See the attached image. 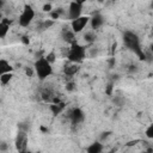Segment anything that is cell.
<instances>
[{
  "instance_id": "d6986e66",
  "label": "cell",
  "mask_w": 153,
  "mask_h": 153,
  "mask_svg": "<svg viewBox=\"0 0 153 153\" xmlns=\"http://www.w3.org/2000/svg\"><path fill=\"white\" fill-rule=\"evenodd\" d=\"M62 13H63V10H62V8H55V10H53L49 14H50L51 20L55 22V19H59V18L62 16Z\"/></svg>"
},
{
  "instance_id": "52a82bcc",
  "label": "cell",
  "mask_w": 153,
  "mask_h": 153,
  "mask_svg": "<svg viewBox=\"0 0 153 153\" xmlns=\"http://www.w3.org/2000/svg\"><path fill=\"white\" fill-rule=\"evenodd\" d=\"M82 6H84V1H72L68 6V18L72 20L81 17V12H82Z\"/></svg>"
},
{
  "instance_id": "484cf974",
  "label": "cell",
  "mask_w": 153,
  "mask_h": 153,
  "mask_svg": "<svg viewBox=\"0 0 153 153\" xmlns=\"http://www.w3.org/2000/svg\"><path fill=\"white\" fill-rule=\"evenodd\" d=\"M42 10H43L44 12H48V13H50V12L53 11V5H51L50 2H47V4H44V5H43Z\"/></svg>"
},
{
  "instance_id": "4316f807",
  "label": "cell",
  "mask_w": 153,
  "mask_h": 153,
  "mask_svg": "<svg viewBox=\"0 0 153 153\" xmlns=\"http://www.w3.org/2000/svg\"><path fill=\"white\" fill-rule=\"evenodd\" d=\"M25 74H26L29 78L33 76V74H35V69H33V67H25Z\"/></svg>"
},
{
  "instance_id": "9c48e42d",
  "label": "cell",
  "mask_w": 153,
  "mask_h": 153,
  "mask_svg": "<svg viewBox=\"0 0 153 153\" xmlns=\"http://www.w3.org/2000/svg\"><path fill=\"white\" fill-rule=\"evenodd\" d=\"M104 23H105V18L99 13V12H94L93 14H92V17H90V25H91V27H92V31H94V30H98V29H100L103 25H104Z\"/></svg>"
},
{
  "instance_id": "ac0fdd59",
  "label": "cell",
  "mask_w": 153,
  "mask_h": 153,
  "mask_svg": "<svg viewBox=\"0 0 153 153\" xmlns=\"http://www.w3.org/2000/svg\"><path fill=\"white\" fill-rule=\"evenodd\" d=\"M13 78V73H6V74H2L0 76V84L1 85H7L10 84V81L12 80Z\"/></svg>"
},
{
  "instance_id": "4dcf8cb0",
  "label": "cell",
  "mask_w": 153,
  "mask_h": 153,
  "mask_svg": "<svg viewBox=\"0 0 153 153\" xmlns=\"http://www.w3.org/2000/svg\"><path fill=\"white\" fill-rule=\"evenodd\" d=\"M22 42H23L24 44H29V43H30V39H29L27 36H23V37H22Z\"/></svg>"
},
{
  "instance_id": "5bb4252c",
  "label": "cell",
  "mask_w": 153,
  "mask_h": 153,
  "mask_svg": "<svg viewBox=\"0 0 153 153\" xmlns=\"http://www.w3.org/2000/svg\"><path fill=\"white\" fill-rule=\"evenodd\" d=\"M13 67L6 59H0V76L6 73H12Z\"/></svg>"
},
{
  "instance_id": "836d02e7",
  "label": "cell",
  "mask_w": 153,
  "mask_h": 153,
  "mask_svg": "<svg viewBox=\"0 0 153 153\" xmlns=\"http://www.w3.org/2000/svg\"><path fill=\"white\" fill-rule=\"evenodd\" d=\"M4 5H5V1L4 0H0V10L4 7Z\"/></svg>"
},
{
  "instance_id": "f546056e",
  "label": "cell",
  "mask_w": 153,
  "mask_h": 153,
  "mask_svg": "<svg viewBox=\"0 0 153 153\" xmlns=\"http://www.w3.org/2000/svg\"><path fill=\"white\" fill-rule=\"evenodd\" d=\"M137 69H139V68H137V66H136V65H131V66L129 67V72H130V73H136V72H137Z\"/></svg>"
},
{
  "instance_id": "4fadbf2b",
  "label": "cell",
  "mask_w": 153,
  "mask_h": 153,
  "mask_svg": "<svg viewBox=\"0 0 153 153\" xmlns=\"http://www.w3.org/2000/svg\"><path fill=\"white\" fill-rule=\"evenodd\" d=\"M103 149H104L103 143L99 142V141H94V142H92L91 145L87 146L86 153H102Z\"/></svg>"
},
{
  "instance_id": "d590c367",
  "label": "cell",
  "mask_w": 153,
  "mask_h": 153,
  "mask_svg": "<svg viewBox=\"0 0 153 153\" xmlns=\"http://www.w3.org/2000/svg\"><path fill=\"white\" fill-rule=\"evenodd\" d=\"M106 153H115V149H111V151H109V152H106Z\"/></svg>"
},
{
  "instance_id": "30bf717a",
  "label": "cell",
  "mask_w": 153,
  "mask_h": 153,
  "mask_svg": "<svg viewBox=\"0 0 153 153\" xmlns=\"http://www.w3.org/2000/svg\"><path fill=\"white\" fill-rule=\"evenodd\" d=\"M61 37L63 39V42L68 43L69 45L74 42H76V38H75V33L71 30V29H63L62 32H61Z\"/></svg>"
},
{
  "instance_id": "7c38bea8",
  "label": "cell",
  "mask_w": 153,
  "mask_h": 153,
  "mask_svg": "<svg viewBox=\"0 0 153 153\" xmlns=\"http://www.w3.org/2000/svg\"><path fill=\"white\" fill-rule=\"evenodd\" d=\"M79 69H80L79 65H76V63H68V65H65L63 73H65L66 76H73V75H75L79 72Z\"/></svg>"
},
{
  "instance_id": "8d00e7d4",
  "label": "cell",
  "mask_w": 153,
  "mask_h": 153,
  "mask_svg": "<svg viewBox=\"0 0 153 153\" xmlns=\"http://www.w3.org/2000/svg\"><path fill=\"white\" fill-rule=\"evenodd\" d=\"M141 153H147V152H146V151H143V152H141Z\"/></svg>"
},
{
  "instance_id": "d4e9b609",
  "label": "cell",
  "mask_w": 153,
  "mask_h": 153,
  "mask_svg": "<svg viewBox=\"0 0 153 153\" xmlns=\"http://www.w3.org/2000/svg\"><path fill=\"white\" fill-rule=\"evenodd\" d=\"M112 91H114V84L112 82H109L105 87V93L108 96H112Z\"/></svg>"
},
{
  "instance_id": "8992f818",
  "label": "cell",
  "mask_w": 153,
  "mask_h": 153,
  "mask_svg": "<svg viewBox=\"0 0 153 153\" xmlns=\"http://www.w3.org/2000/svg\"><path fill=\"white\" fill-rule=\"evenodd\" d=\"M88 23H90V17L88 16H81V17L71 22V30L76 35V33L81 32L87 26Z\"/></svg>"
},
{
  "instance_id": "2e32d148",
  "label": "cell",
  "mask_w": 153,
  "mask_h": 153,
  "mask_svg": "<svg viewBox=\"0 0 153 153\" xmlns=\"http://www.w3.org/2000/svg\"><path fill=\"white\" fill-rule=\"evenodd\" d=\"M96 38H97V35L94 33V31H87L84 33V41L86 43L92 44L93 42H96Z\"/></svg>"
},
{
  "instance_id": "6da1fadb",
  "label": "cell",
  "mask_w": 153,
  "mask_h": 153,
  "mask_svg": "<svg viewBox=\"0 0 153 153\" xmlns=\"http://www.w3.org/2000/svg\"><path fill=\"white\" fill-rule=\"evenodd\" d=\"M123 43L128 49L134 51L140 57V60H145V51L142 50L141 44H140V38L135 32L124 31V33H123Z\"/></svg>"
},
{
  "instance_id": "3957f363",
  "label": "cell",
  "mask_w": 153,
  "mask_h": 153,
  "mask_svg": "<svg viewBox=\"0 0 153 153\" xmlns=\"http://www.w3.org/2000/svg\"><path fill=\"white\" fill-rule=\"evenodd\" d=\"M33 69H35V74L37 75V78L43 81L45 79H48L51 74H53V67L51 63H49L44 56L38 57L35 63H33Z\"/></svg>"
},
{
  "instance_id": "1f68e13d",
  "label": "cell",
  "mask_w": 153,
  "mask_h": 153,
  "mask_svg": "<svg viewBox=\"0 0 153 153\" xmlns=\"http://www.w3.org/2000/svg\"><path fill=\"white\" fill-rule=\"evenodd\" d=\"M116 63V61H115V57H111L110 60H109V67L111 68V67H114V65Z\"/></svg>"
},
{
  "instance_id": "f1b7e54d",
  "label": "cell",
  "mask_w": 153,
  "mask_h": 153,
  "mask_svg": "<svg viewBox=\"0 0 153 153\" xmlns=\"http://www.w3.org/2000/svg\"><path fill=\"white\" fill-rule=\"evenodd\" d=\"M8 148V145L6 142H1L0 143V152H6Z\"/></svg>"
},
{
  "instance_id": "603a6c76",
  "label": "cell",
  "mask_w": 153,
  "mask_h": 153,
  "mask_svg": "<svg viewBox=\"0 0 153 153\" xmlns=\"http://www.w3.org/2000/svg\"><path fill=\"white\" fill-rule=\"evenodd\" d=\"M75 87H76V86H75V82H74V81H72V80H71V81H67V84H66V90H67L68 92H73V91L75 90Z\"/></svg>"
},
{
  "instance_id": "9a60e30c",
  "label": "cell",
  "mask_w": 153,
  "mask_h": 153,
  "mask_svg": "<svg viewBox=\"0 0 153 153\" xmlns=\"http://www.w3.org/2000/svg\"><path fill=\"white\" fill-rule=\"evenodd\" d=\"M49 109H50V111H51V114L54 115V116H57V115H60L62 111H63V109H65V103L63 102H60L59 104H50L49 105Z\"/></svg>"
},
{
  "instance_id": "e575fe53",
  "label": "cell",
  "mask_w": 153,
  "mask_h": 153,
  "mask_svg": "<svg viewBox=\"0 0 153 153\" xmlns=\"http://www.w3.org/2000/svg\"><path fill=\"white\" fill-rule=\"evenodd\" d=\"M20 153H32V152H30V151L26 149V151H23V152H20Z\"/></svg>"
},
{
  "instance_id": "83f0119b",
  "label": "cell",
  "mask_w": 153,
  "mask_h": 153,
  "mask_svg": "<svg viewBox=\"0 0 153 153\" xmlns=\"http://www.w3.org/2000/svg\"><path fill=\"white\" fill-rule=\"evenodd\" d=\"M97 55H98V49H97V48H91L90 56H91V57H96Z\"/></svg>"
},
{
  "instance_id": "5b68a950",
  "label": "cell",
  "mask_w": 153,
  "mask_h": 153,
  "mask_svg": "<svg viewBox=\"0 0 153 153\" xmlns=\"http://www.w3.org/2000/svg\"><path fill=\"white\" fill-rule=\"evenodd\" d=\"M27 142H29V137H27V133L25 130H20L18 129V133L16 135L14 139V146L18 153L26 151L27 149Z\"/></svg>"
},
{
  "instance_id": "7402d4cb",
  "label": "cell",
  "mask_w": 153,
  "mask_h": 153,
  "mask_svg": "<svg viewBox=\"0 0 153 153\" xmlns=\"http://www.w3.org/2000/svg\"><path fill=\"white\" fill-rule=\"evenodd\" d=\"M112 134V131H110V130H106V131H103L102 134H100V136H99V142H104L110 135Z\"/></svg>"
},
{
  "instance_id": "ba28073f",
  "label": "cell",
  "mask_w": 153,
  "mask_h": 153,
  "mask_svg": "<svg viewBox=\"0 0 153 153\" xmlns=\"http://www.w3.org/2000/svg\"><path fill=\"white\" fill-rule=\"evenodd\" d=\"M68 117L72 122V124H80L84 122L85 120V112L82 111V109L80 108H73L69 114H68Z\"/></svg>"
},
{
  "instance_id": "44dd1931",
  "label": "cell",
  "mask_w": 153,
  "mask_h": 153,
  "mask_svg": "<svg viewBox=\"0 0 153 153\" xmlns=\"http://www.w3.org/2000/svg\"><path fill=\"white\" fill-rule=\"evenodd\" d=\"M112 102H114L115 105H117V106H122L123 103H124V99H123L122 97H120V96H115V97L112 98Z\"/></svg>"
},
{
  "instance_id": "d6a6232c",
  "label": "cell",
  "mask_w": 153,
  "mask_h": 153,
  "mask_svg": "<svg viewBox=\"0 0 153 153\" xmlns=\"http://www.w3.org/2000/svg\"><path fill=\"white\" fill-rule=\"evenodd\" d=\"M146 152H147V153H153V148H152V147H148V148L146 149Z\"/></svg>"
},
{
  "instance_id": "cb8c5ba5",
  "label": "cell",
  "mask_w": 153,
  "mask_h": 153,
  "mask_svg": "<svg viewBox=\"0 0 153 153\" xmlns=\"http://www.w3.org/2000/svg\"><path fill=\"white\" fill-rule=\"evenodd\" d=\"M145 134H146V136H147L148 139H153V124H149V126L147 127Z\"/></svg>"
},
{
  "instance_id": "7a4b0ae2",
  "label": "cell",
  "mask_w": 153,
  "mask_h": 153,
  "mask_svg": "<svg viewBox=\"0 0 153 153\" xmlns=\"http://www.w3.org/2000/svg\"><path fill=\"white\" fill-rule=\"evenodd\" d=\"M67 59L71 63H81L86 59V48L81 45L78 41L72 43L67 50Z\"/></svg>"
},
{
  "instance_id": "ffe728a7",
  "label": "cell",
  "mask_w": 153,
  "mask_h": 153,
  "mask_svg": "<svg viewBox=\"0 0 153 153\" xmlns=\"http://www.w3.org/2000/svg\"><path fill=\"white\" fill-rule=\"evenodd\" d=\"M44 57H45V60H47L49 63H51V65H53V63L55 62L56 55H55V53H54V51H50V53H48V54H47Z\"/></svg>"
},
{
  "instance_id": "277c9868",
  "label": "cell",
  "mask_w": 153,
  "mask_h": 153,
  "mask_svg": "<svg viewBox=\"0 0 153 153\" xmlns=\"http://www.w3.org/2000/svg\"><path fill=\"white\" fill-rule=\"evenodd\" d=\"M35 14L36 13H35V10L32 8V6L29 5V4H24L23 11H22V13L19 14V18H18L19 25L23 26V27L29 26L32 23L33 18H35Z\"/></svg>"
},
{
  "instance_id": "8fae6325",
  "label": "cell",
  "mask_w": 153,
  "mask_h": 153,
  "mask_svg": "<svg viewBox=\"0 0 153 153\" xmlns=\"http://www.w3.org/2000/svg\"><path fill=\"white\" fill-rule=\"evenodd\" d=\"M11 20L8 18H2L0 20V38H5L8 33L10 30V25H11Z\"/></svg>"
},
{
  "instance_id": "e0dca14e",
  "label": "cell",
  "mask_w": 153,
  "mask_h": 153,
  "mask_svg": "<svg viewBox=\"0 0 153 153\" xmlns=\"http://www.w3.org/2000/svg\"><path fill=\"white\" fill-rule=\"evenodd\" d=\"M54 23H55V22L51 20V19H45V20H43V22L39 24V30H41V31H44V30L51 27V26L54 25Z\"/></svg>"
}]
</instances>
